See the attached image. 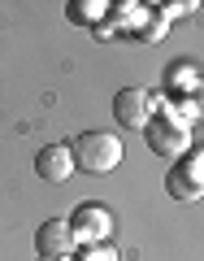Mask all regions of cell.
<instances>
[{
	"instance_id": "4",
	"label": "cell",
	"mask_w": 204,
	"mask_h": 261,
	"mask_svg": "<svg viewBox=\"0 0 204 261\" xmlns=\"http://www.w3.org/2000/svg\"><path fill=\"white\" fill-rule=\"evenodd\" d=\"M70 226H74V240L78 244H109L113 214L104 205H96V200H87V205H78L74 214H70Z\"/></svg>"
},
{
	"instance_id": "6",
	"label": "cell",
	"mask_w": 204,
	"mask_h": 261,
	"mask_svg": "<svg viewBox=\"0 0 204 261\" xmlns=\"http://www.w3.org/2000/svg\"><path fill=\"white\" fill-rule=\"evenodd\" d=\"M74 174V152L70 144H44L35 152V178L39 183H65Z\"/></svg>"
},
{
	"instance_id": "8",
	"label": "cell",
	"mask_w": 204,
	"mask_h": 261,
	"mask_svg": "<svg viewBox=\"0 0 204 261\" xmlns=\"http://www.w3.org/2000/svg\"><path fill=\"white\" fill-rule=\"evenodd\" d=\"M195 83H200V70H195L191 61L165 65V92H174L178 100H183V96H191V92H195Z\"/></svg>"
},
{
	"instance_id": "9",
	"label": "cell",
	"mask_w": 204,
	"mask_h": 261,
	"mask_svg": "<svg viewBox=\"0 0 204 261\" xmlns=\"http://www.w3.org/2000/svg\"><path fill=\"white\" fill-rule=\"evenodd\" d=\"M104 13H109L104 0H74V5H70V18H74V22H96V27H100Z\"/></svg>"
},
{
	"instance_id": "7",
	"label": "cell",
	"mask_w": 204,
	"mask_h": 261,
	"mask_svg": "<svg viewBox=\"0 0 204 261\" xmlns=\"http://www.w3.org/2000/svg\"><path fill=\"white\" fill-rule=\"evenodd\" d=\"M165 192L174 196V200H200V196H204V178L195 174L187 161H174L169 174H165Z\"/></svg>"
},
{
	"instance_id": "10",
	"label": "cell",
	"mask_w": 204,
	"mask_h": 261,
	"mask_svg": "<svg viewBox=\"0 0 204 261\" xmlns=\"http://www.w3.org/2000/svg\"><path fill=\"white\" fill-rule=\"evenodd\" d=\"M74 261H122V257H118L113 244H83V248L74 252Z\"/></svg>"
},
{
	"instance_id": "2",
	"label": "cell",
	"mask_w": 204,
	"mask_h": 261,
	"mask_svg": "<svg viewBox=\"0 0 204 261\" xmlns=\"http://www.w3.org/2000/svg\"><path fill=\"white\" fill-rule=\"evenodd\" d=\"M143 140H148V148L157 152V157L183 161L187 148H191V130L174 118V109H169V105H161V113H152L148 126H143Z\"/></svg>"
},
{
	"instance_id": "3",
	"label": "cell",
	"mask_w": 204,
	"mask_h": 261,
	"mask_svg": "<svg viewBox=\"0 0 204 261\" xmlns=\"http://www.w3.org/2000/svg\"><path fill=\"white\" fill-rule=\"evenodd\" d=\"M74 252H78V240H74L70 218H44L35 226V257L39 261H65Z\"/></svg>"
},
{
	"instance_id": "12",
	"label": "cell",
	"mask_w": 204,
	"mask_h": 261,
	"mask_svg": "<svg viewBox=\"0 0 204 261\" xmlns=\"http://www.w3.org/2000/svg\"><path fill=\"white\" fill-rule=\"evenodd\" d=\"M65 261H74V257H65Z\"/></svg>"
},
{
	"instance_id": "11",
	"label": "cell",
	"mask_w": 204,
	"mask_h": 261,
	"mask_svg": "<svg viewBox=\"0 0 204 261\" xmlns=\"http://www.w3.org/2000/svg\"><path fill=\"white\" fill-rule=\"evenodd\" d=\"M187 13H195V0H183V5H169V9H161V18H187Z\"/></svg>"
},
{
	"instance_id": "1",
	"label": "cell",
	"mask_w": 204,
	"mask_h": 261,
	"mask_svg": "<svg viewBox=\"0 0 204 261\" xmlns=\"http://www.w3.org/2000/svg\"><path fill=\"white\" fill-rule=\"evenodd\" d=\"M70 152H74V170H87V174H109L122 166V140L109 130H83L70 144Z\"/></svg>"
},
{
	"instance_id": "5",
	"label": "cell",
	"mask_w": 204,
	"mask_h": 261,
	"mask_svg": "<svg viewBox=\"0 0 204 261\" xmlns=\"http://www.w3.org/2000/svg\"><path fill=\"white\" fill-rule=\"evenodd\" d=\"M152 113L157 109H152V96L143 92V87H122V92L113 96V118H118V126H126V130H143Z\"/></svg>"
}]
</instances>
